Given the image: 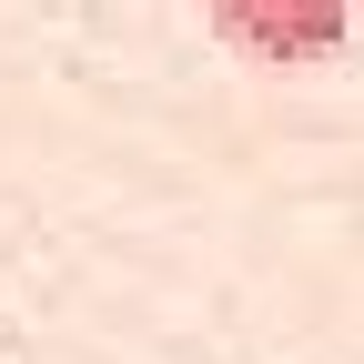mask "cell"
Here are the masks:
<instances>
[{
    "label": "cell",
    "instance_id": "6da1fadb",
    "mask_svg": "<svg viewBox=\"0 0 364 364\" xmlns=\"http://www.w3.org/2000/svg\"><path fill=\"white\" fill-rule=\"evenodd\" d=\"M203 21L253 61H334L344 51V0H203Z\"/></svg>",
    "mask_w": 364,
    "mask_h": 364
}]
</instances>
